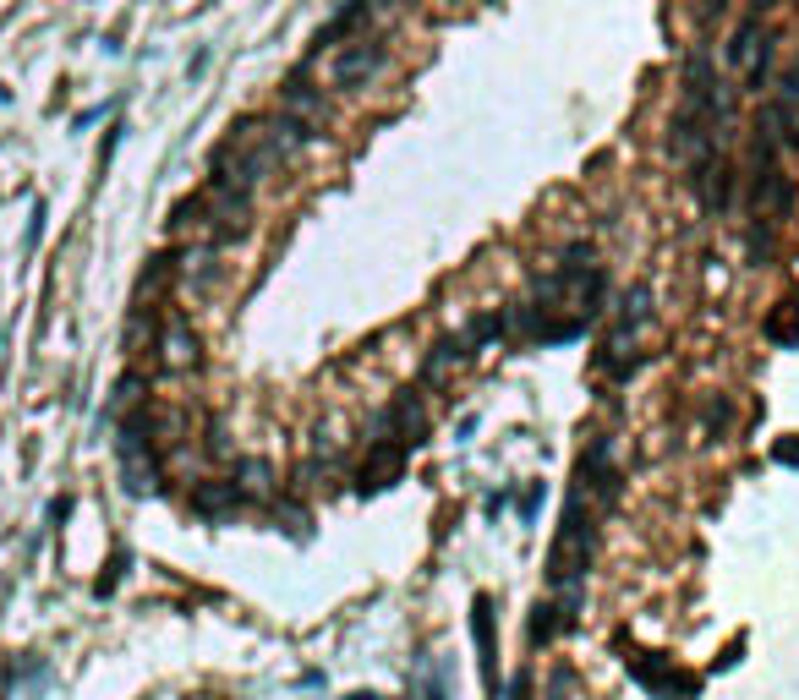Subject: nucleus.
<instances>
[{
	"instance_id": "obj_11",
	"label": "nucleus",
	"mask_w": 799,
	"mask_h": 700,
	"mask_svg": "<svg viewBox=\"0 0 799 700\" xmlns=\"http://www.w3.org/2000/svg\"><path fill=\"white\" fill-rule=\"evenodd\" d=\"M778 460H783V465H799V443H783V449H778Z\"/></svg>"
},
{
	"instance_id": "obj_8",
	"label": "nucleus",
	"mask_w": 799,
	"mask_h": 700,
	"mask_svg": "<svg viewBox=\"0 0 799 700\" xmlns=\"http://www.w3.org/2000/svg\"><path fill=\"white\" fill-rule=\"evenodd\" d=\"M192 509H198L203 520H219V515H230V509H241V487H236V482L198 487V493H192Z\"/></svg>"
},
{
	"instance_id": "obj_10",
	"label": "nucleus",
	"mask_w": 799,
	"mask_h": 700,
	"mask_svg": "<svg viewBox=\"0 0 799 700\" xmlns=\"http://www.w3.org/2000/svg\"><path fill=\"white\" fill-rule=\"evenodd\" d=\"M405 0H367V11H373V17H389V11H400Z\"/></svg>"
},
{
	"instance_id": "obj_3",
	"label": "nucleus",
	"mask_w": 799,
	"mask_h": 700,
	"mask_svg": "<svg viewBox=\"0 0 799 700\" xmlns=\"http://www.w3.org/2000/svg\"><path fill=\"white\" fill-rule=\"evenodd\" d=\"M318 61V55H312ZM312 61H301L291 77H285V88H280V110L291 115L296 126H307L312 137L323 132V115H329V104H323V88H312Z\"/></svg>"
},
{
	"instance_id": "obj_7",
	"label": "nucleus",
	"mask_w": 799,
	"mask_h": 700,
	"mask_svg": "<svg viewBox=\"0 0 799 700\" xmlns=\"http://www.w3.org/2000/svg\"><path fill=\"white\" fill-rule=\"evenodd\" d=\"M471 635H477V651H482V673H488V684H493L499 679V668H493V597L471 602Z\"/></svg>"
},
{
	"instance_id": "obj_4",
	"label": "nucleus",
	"mask_w": 799,
	"mask_h": 700,
	"mask_svg": "<svg viewBox=\"0 0 799 700\" xmlns=\"http://www.w3.org/2000/svg\"><path fill=\"white\" fill-rule=\"evenodd\" d=\"M405 460H411V443H400V438H384L378 433L373 443H367V460H362V493H384L389 482H400V471H405Z\"/></svg>"
},
{
	"instance_id": "obj_1",
	"label": "nucleus",
	"mask_w": 799,
	"mask_h": 700,
	"mask_svg": "<svg viewBox=\"0 0 799 700\" xmlns=\"http://www.w3.org/2000/svg\"><path fill=\"white\" fill-rule=\"evenodd\" d=\"M389 66V44L384 33H351L345 44H334V61H329V83L340 93H362L378 83V72Z\"/></svg>"
},
{
	"instance_id": "obj_6",
	"label": "nucleus",
	"mask_w": 799,
	"mask_h": 700,
	"mask_svg": "<svg viewBox=\"0 0 799 700\" xmlns=\"http://www.w3.org/2000/svg\"><path fill=\"white\" fill-rule=\"evenodd\" d=\"M772 0H756V6L745 11V22L734 28V39L723 44V61L728 66H750V55H756V39H761V17H767Z\"/></svg>"
},
{
	"instance_id": "obj_5",
	"label": "nucleus",
	"mask_w": 799,
	"mask_h": 700,
	"mask_svg": "<svg viewBox=\"0 0 799 700\" xmlns=\"http://www.w3.org/2000/svg\"><path fill=\"white\" fill-rule=\"evenodd\" d=\"M624 668H630L635 679L646 684V690H657V695H668V700H674V695H679V700H690V695H696V684H690V679H679V673L668 668V662H657L652 651H635V646H630V651H624Z\"/></svg>"
},
{
	"instance_id": "obj_2",
	"label": "nucleus",
	"mask_w": 799,
	"mask_h": 700,
	"mask_svg": "<svg viewBox=\"0 0 799 700\" xmlns=\"http://www.w3.org/2000/svg\"><path fill=\"white\" fill-rule=\"evenodd\" d=\"M154 361H159V372H192L198 367V334H192L187 312L154 318Z\"/></svg>"
},
{
	"instance_id": "obj_9",
	"label": "nucleus",
	"mask_w": 799,
	"mask_h": 700,
	"mask_svg": "<svg viewBox=\"0 0 799 700\" xmlns=\"http://www.w3.org/2000/svg\"><path fill=\"white\" fill-rule=\"evenodd\" d=\"M767 340H778V345L799 340V301H778V312L767 318Z\"/></svg>"
}]
</instances>
